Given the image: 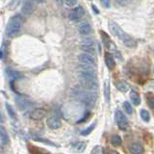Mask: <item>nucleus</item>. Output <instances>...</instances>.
I'll return each mask as SVG.
<instances>
[{
	"instance_id": "obj_21",
	"label": "nucleus",
	"mask_w": 154,
	"mask_h": 154,
	"mask_svg": "<svg viewBox=\"0 0 154 154\" xmlns=\"http://www.w3.org/2000/svg\"><path fill=\"white\" fill-rule=\"evenodd\" d=\"M100 35H101V38H102L103 45L107 48H110L111 47V40H110V37L108 36V34L105 33L104 31H100Z\"/></svg>"
},
{
	"instance_id": "obj_12",
	"label": "nucleus",
	"mask_w": 154,
	"mask_h": 154,
	"mask_svg": "<svg viewBox=\"0 0 154 154\" xmlns=\"http://www.w3.org/2000/svg\"><path fill=\"white\" fill-rule=\"evenodd\" d=\"M78 31L81 35L84 36H88L93 32V28H91V25L88 22V21H83L79 24L78 26Z\"/></svg>"
},
{
	"instance_id": "obj_9",
	"label": "nucleus",
	"mask_w": 154,
	"mask_h": 154,
	"mask_svg": "<svg viewBox=\"0 0 154 154\" xmlns=\"http://www.w3.org/2000/svg\"><path fill=\"white\" fill-rule=\"evenodd\" d=\"M78 61L80 62L81 65H88V66H94L95 65V60L94 57L91 56L86 53H81L78 55Z\"/></svg>"
},
{
	"instance_id": "obj_5",
	"label": "nucleus",
	"mask_w": 154,
	"mask_h": 154,
	"mask_svg": "<svg viewBox=\"0 0 154 154\" xmlns=\"http://www.w3.org/2000/svg\"><path fill=\"white\" fill-rule=\"evenodd\" d=\"M81 49L83 50L84 53L86 54H89L91 56H94L96 53L95 49V45H94V42L91 40V38H85L81 42Z\"/></svg>"
},
{
	"instance_id": "obj_7",
	"label": "nucleus",
	"mask_w": 154,
	"mask_h": 154,
	"mask_svg": "<svg viewBox=\"0 0 154 154\" xmlns=\"http://www.w3.org/2000/svg\"><path fill=\"white\" fill-rule=\"evenodd\" d=\"M116 120H117L118 126L122 130H126L128 127V119L125 115L120 110L116 111Z\"/></svg>"
},
{
	"instance_id": "obj_4",
	"label": "nucleus",
	"mask_w": 154,
	"mask_h": 154,
	"mask_svg": "<svg viewBox=\"0 0 154 154\" xmlns=\"http://www.w3.org/2000/svg\"><path fill=\"white\" fill-rule=\"evenodd\" d=\"M23 24V17L20 14H17L10 18L6 27V35L10 38L17 36L20 32Z\"/></svg>"
},
{
	"instance_id": "obj_25",
	"label": "nucleus",
	"mask_w": 154,
	"mask_h": 154,
	"mask_svg": "<svg viewBox=\"0 0 154 154\" xmlns=\"http://www.w3.org/2000/svg\"><path fill=\"white\" fill-rule=\"evenodd\" d=\"M28 149H29V151L31 152V154H49L48 152H45V151L42 150V149H38V147L31 146L30 144L28 146Z\"/></svg>"
},
{
	"instance_id": "obj_15",
	"label": "nucleus",
	"mask_w": 154,
	"mask_h": 154,
	"mask_svg": "<svg viewBox=\"0 0 154 154\" xmlns=\"http://www.w3.org/2000/svg\"><path fill=\"white\" fill-rule=\"evenodd\" d=\"M104 60H105L106 66H107V67H108L110 70H112V69H115V66H116V61H115L114 57H113L112 54H111V53H109V52H106L105 53Z\"/></svg>"
},
{
	"instance_id": "obj_20",
	"label": "nucleus",
	"mask_w": 154,
	"mask_h": 154,
	"mask_svg": "<svg viewBox=\"0 0 154 154\" xmlns=\"http://www.w3.org/2000/svg\"><path fill=\"white\" fill-rule=\"evenodd\" d=\"M130 98H131L134 105L138 106L141 104V97H140L139 94L136 91H131V93H130Z\"/></svg>"
},
{
	"instance_id": "obj_16",
	"label": "nucleus",
	"mask_w": 154,
	"mask_h": 154,
	"mask_svg": "<svg viewBox=\"0 0 154 154\" xmlns=\"http://www.w3.org/2000/svg\"><path fill=\"white\" fill-rule=\"evenodd\" d=\"M0 141L3 144L9 143V135L7 133V130L1 124H0Z\"/></svg>"
},
{
	"instance_id": "obj_27",
	"label": "nucleus",
	"mask_w": 154,
	"mask_h": 154,
	"mask_svg": "<svg viewBox=\"0 0 154 154\" xmlns=\"http://www.w3.org/2000/svg\"><path fill=\"white\" fill-rule=\"evenodd\" d=\"M123 108L125 110V112H126L128 115H132V113H133V108H132L131 104H130L128 101H124V102H123Z\"/></svg>"
},
{
	"instance_id": "obj_24",
	"label": "nucleus",
	"mask_w": 154,
	"mask_h": 154,
	"mask_svg": "<svg viewBox=\"0 0 154 154\" xmlns=\"http://www.w3.org/2000/svg\"><path fill=\"white\" fill-rule=\"evenodd\" d=\"M86 146H87V144H86L85 142H78V143H76L73 146V147L78 152H83L86 149Z\"/></svg>"
},
{
	"instance_id": "obj_33",
	"label": "nucleus",
	"mask_w": 154,
	"mask_h": 154,
	"mask_svg": "<svg viewBox=\"0 0 154 154\" xmlns=\"http://www.w3.org/2000/svg\"><path fill=\"white\" fill-rule=\"evenodd\" d=\"M101 4L103 5V7L105 9H109L111 6V2L109 1V0H102V1H101Z\"/></svg>"
},
{
	"instance_id": "obj_10",
	"label": "nucleus",
	"mask_w": 154,
	"mask_h": 154,
	"mask_svg": "<svg viewBox=\"0 0 154 154\" xmlns=\"http://www.w3.org/2000/svg\"><path fill=\"white\" fill-rule=\"evenodd\" d=\"M34 9H35V5L33 1H24L21 6V13L23 16L29 17L34 12Z\"/></svg>"
},
{
	"instance_id": "obj_17",
	"label": "nucleus",
	"mask_w": 154,
	"mask_h": 154,
	"mask_svg": "<svg viewBox=\"0 0 154 154\" xmlns=\"http://www.w3.org/2000/svg\"><path fill=\"white\" fill-rule=\"evenodd\" d=\"M116 87H117V89L119 91H122V93H126V91L129 90V85L123 80L118 81L117 83H116Z\"/></svg>"
},
{
	"instance_id": "obj_6",
	"label": "nucleus",
	"mask_w": 154,
	"mask_h": 154,
	"mask_svg": "<svg viewBox=\"0 0 154 154\" xmlns=\"http://www.w3.org/2000/svg\"><path fill=\"white\" fill-rule=\"evenodd\" d=\"M14 102H16L18 109L21 111L28 110L29 108H31L33 106L32 101H30L29 99L23 97V96H20V95H17L14 97Z\"/></svg>"
},
{
	"instance_id": "obj_8",
	"label": "nucleus",
	"mask_w": 154,
	"mask_h": 154,
	"mask_svg": "<svg viewBox=\"0 0 154 154\" xmlns=\"http://www.w3.org/2000/svg\"><path fill=\"white\" fill-rule=\"evenodd\" d=\"M85 16V10L82 6H77L71 10L69 18L71 21H78Z\"/></svg>"
},
{
	"instance_id": "obj_22",
	"label": "nucleus",
	"mask_w": 154,
	"mask_h": 154,
	"mask_svg": "<svg viewBox=\"0 0 154 154\" xmlns=\"http://www.w3.org/2000/svg\"><path fill=\"white\" fill-rule=\"evenodd\" d=\"M79 70L85 71V72H91V73H96L95 67L93 66H88V65H81L79 66Z\"/></svg>"
},
{
	"instance_id": "obj_29",
	"label": "nucleus",
	"mask_w": 154,
	"mask_h": 154,
	"mask_svg": "<svg viewBox=\"0 0 154 154\" xmlns=\"http://www.w3.org/2000/svg\"><path fill=\"white\" fill-rule=\"evenodd\" d=\"M5 105H6V109H7V112H8L9 116H10V117H11L12 119H14V117H16V113H14V111L13 107H12V106L10 105L9 103H6Z\"/></svg>"
},
{
	"instance_id": "obj_23",
	"label": "nucleus",
	"mask_w": 154,
	"mask_h": 154,
	"mask_svg": "<svg viewBox=\"0 0 154 154\" xmlns=\"http://www.w3.org/2000/svg\"><path fill=\"white\" fill-rule=\"evenodd\" d=\"M111 143H112L114 146H119L120 144H122V138H120L119 135H114V136L111 138Z\"/></svg>"
},
{
	"instance_id": "obj_35",
	"label": "nucleus",
	"mask_w": 154,
	"mask_h": 154,
	"mask_svg": "<svg viewBox=\"0 0 154 154\" xmlns=\"http://www.w3.org/2000/svg\"><path fill=\"white\" fill-rule=\"evenodd\" d=\"M4 58V50L3 48H0V59H3Z\"/></svg>"
},
{
	"instance_id": "obj_18",
	"label": "nucleus",
	"mask_w": 154,
	"mask_h": 154,
	"mask_svg": "<svg viewBox=\"0 0 154 154\" xmlns=\"http://www.w3.org/2000/svg\"><path fill=\"white\" fill-rule=\"evenodd\" d=\"M6 73L8 74V76L12 77V78H14V79H20L22 77V74L20 73V72L17 71V70H14V69H11V67H8V69H6Z\"/></svg>"
},
{
	"instance_id": "obj_28",
	"label": "nucleus",
	"mask_w": 154,
	"mask_h": 154,
	"mask_svg": "<svg viewBox=\"0 0 154 154\" xmlns=\"http://www.w3.org/2000/svg\"><path fill=\"white\" fill-rule=\"evenodd\" d=\"M95 125H96V123H94V124L90 125V126H89L88 128H86L85 130H83V131L81 132V135H83V136H87V135L91 134V132H93V130L94 129Z\"/></svg>"
},
{
	"instance_id": "obj_34",
	"label": "nucleus",
	"mask_w": 154,
	"mask_h": 154,
	"mask_svg": "<svg viewBox=\"0 0 154 154\" xmlns=\"http://www.w3.org/2000/svg\"><path fill=\"white\" fill-rule=\"evenodd\" d=\"M5 120H6V119H5L4 115L2 114V112H0V122H5Z\"/></svg>"
},
{
	"instance_id": "obj_19",
	"label": "nucleus",
	"mask_w": 154,
	"mask_h": 154,
	"mask_svg": "<svg viewBox=\"0 0 154 154\" xmlns=\"http://www.w3.org/2000/svg\"><path fill=\"white\" fill-rule=\"evenodd\" d=\"M110 94H111V88H110V82L109 80H106L104 83V97L106 102L110 101Z\"/></svg>"
},
{
	"instance_id": "obj_31",
	"label": "nucleus",
	"mask_w": 154,
	"mask_h": 154,
	"mask_svg": "<svg viewBox=\"0 0 154 154\" xmlns=\"http://www.w3.org/2000/svg\"><path fill=\"white\" fill-rule=\"evenodd\" d=\"M64 3L67 7H74L78 2H77L76 0H66V1H64Z\"/></svg>"
},
{
	"instance_id": "obj_14",
	"label": "nucleus",
	"mask_w": 154,
	"mask_h": 154,
	"mask_svg": "<svg viewBox=\"0 0 154 154\" xmlns=\"http://www.w3.org/2000/svg\"><path fill=\"white\" fill-rule=\"evenodd\" d=\"M46 124H47V126H48V127H49L50 129H53V130L59 129V128L62 126L61 120H60L59 119L55 118V117H52V118L47 119Z\"/></svg>"
},
{
	"instance_id": "obj_11",
	"label": "nucleus",
	"mask_w": 154,
	"mask_h": 154,
	"mask_svg": "<svg viewBox=\"0 0 154 154\" xmlns=\"http://www.w3.org/2000/svg\"><path fill=\"white\" fill-rule=\"evenodd\" d=\"M129 151L131 154H143L144 148L140 142H134L129 146Z\"/></svg>"
},
{
	"instance_id": "obj_32",
	"label": "nucleus",
	"mask_w": 154,
	"mask_h": 154,
	"mask_svg": "<svg viewBox=\"0 0 154 154\" xmlns=\"http://www.w3.org/2000/svg\"><path fill=\"white\" fill-rule=\"evenodd\" d=\"M91 117V113H87V114H85V116L83 118H82L81 119H79L78 122H77V123H83V122H85L86 120H88V119Z\"/></svg>"
},
{
	"instance_id": "obj_36",
	"label": "nucleus",
	"mask_w": 154,
	"mask_h": 154,
	"mask_svg": "<svg viewBox=\"0 0 154 154\" xmlns=\"http://www.w3.org/2000/svg\"><path fill=\"white\" fill-rule=\"evenodd\" d=\"M91 7H93V10L95 12V14H98L99 12H98V10L96 9V6H94V5H91Z\"/></svg>"
},
{
	"instance_id": "obj_2",
	"label": "nucleus",
	"mask_w": 154,
	"mask_h": 154,
	"mask_svg": "<svg viewBox=\"0 0 154 154\" xmlns=\"http://www.w3.org/2000/svg\"><path fill=\"white\" fill-rule=\"evenodd\" d=\"M109 27L111 29V31H112V33L115 36H117L119 40L124 43L125 46H127L128 48H135L137 46L136 41H135L131 36H129L127 33H125L122 29L119 26V24H117L115 21H110Z\"/></svg>"
},
{
	"instance_id": "obj_3",
	"label": "nucleus",
	"mask_w": 154,
	"mask_h": 154,
	"mask_svg": "<svg viewBox=\"0 0 154 154\" xmlns=\"http://www.w3.org/2000/svg\"><path fill=\"white\" fill-rule=\"evenodd\" d=\"M72 95L79 100L81 103L88 107H94L95 105L96 100H97V94L94 91H88L84 90H75L72 91Z\"/></svg>"
},
{
	"instance_id": "obj_13",
	"label": "nucleus",
	"mask_w": 154,
	"mask_h": 154,
	"mask_svg": "<svg viewBox=\"0 0 154 154\" xmlns=\"http://www.w3.org/2000/svg\"><path fill=\"white\" fill-rule=\"evenodd\" d=\"M45 115H46V112L45 110L42 108H38V109H35V110L31 111L30 114H29V117H30V119H32L41 120L45 117Z\"/></svg>"
},
{
	"instance_id": "obj_1",
	"label": "nucleus",
	"mask_w": 154,
	"mask_h": 154,
	"mask_svg": "<svg viewBox=\"0 0 154 154\" xmlns=\"http://www.w3.org/2000/svg\"><path fill=\"white\" fill-rule=\"evenodd\" d=\"M77 78H78L80 85L85 90L88 91H96L98 88V82L96 79V73L85 72L78 70L77 72Z\"/></svg>"
},
{
	"instance_id": "obj_26",
	"label": "nucleus",
	"mask_w": 154,
	"mask_h": 154,
	"mask_svg": "<svg viewBox=\"0 0 154 154\" xmlns=\"http://www.w3.org/2000/svg\"><path fill=\"white\" fill-rule=\"evenodd\" d=\"M140 116H141V118H142V119L143 120V122H148L149 119H150V115H149V113L144 109L141 110V112H140Z\"/></svg>"
},
{
	"instance_id": "obj_30",
	"label": "nucleus",
	"mask_w": 154,
	"mask_h": 154,
	"mask_svg": "<svg viewBox=\"0 0 154 154\" xmlns=\"http://www.w3.org/2000/svg\"><path fill=\"white\" fill-rule=\"evenodd\" d=\"M146 103L147 105L149 106V108L150 109H153L154 108V103H153V97H152V95H146Z\"/></svg>"
}]
</instances>
